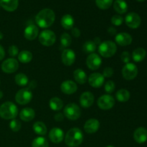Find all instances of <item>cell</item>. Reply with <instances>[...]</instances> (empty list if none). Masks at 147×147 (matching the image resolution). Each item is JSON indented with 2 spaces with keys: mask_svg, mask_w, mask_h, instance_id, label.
Instances as JSON below:
<instances>
[{
  "mask_svg": "<svg viewBox=\"0 0 147 147\" xmlns=\"http://www.w3.org/2000/svg\"><path fill=\"white\" fill-rule=\"evenodd\" d=\"M55 20V14L50 9H43L39 11L35 17V22L37 25L42 29L48 28L53 25Z\"/></svg>",
  "mask_w": 147,
  "mask_h": 147,
  "instance_id": "6da1fadb",
  "label": "cell"
},
{
  "mask_svg": "<svg viewBox=\"0 0 147 147\" xmlns=\"http://www.w3.org/2000/svg\"><path fill=\"white\" fill-rule=\"evenodd\" d=\"M83 141V134L78 128H72L65 136V142L70 147L80 146Z\"/></svg>",
  "mask_w": 147,
  "mask_h": 147,
  "instance_id": "7a4b0ae2",
  "label": "cell"
},
{
  "mask_svg": "<svg viewBox=\"0 0 147 147\" xmlns=\"http://www.w3.org/2000/svg\"><path fill=\"white\" fill-rule=\"evenodd\" d=\"M18 114L17 106L13 102L7 101L0 106V117L5 120H12Z\"/></svg>",
  "mask_w": 147,
  "mask_h": 147,
  "instance_id": "3957f363",
  "label": "cell"
},
{
  "mask_svg": "<svg viewBox=\"0 0 147 147\" xmlns=\"http://www.w3.org/2000/svg\"><path fill=\"white\" fill-rule=\"evenodd\" d=\"M117 51V46L116 43L110 40H106L100 42L98 47V52L100 55L106 58L111 57L116 54Z\"/></svg>",
  "mask_w": 147,
  "mask_h": 147,
  "instance_id": "277c9868",
  "label": "cell"
},
{
  "mask_svg": "<svg viewBox=\"0 0 147 147\" xmlns=\"http://www.w3.org/2000/svg\"><path fill=\"white\" fill-rule=\"evenodd\" d=\"M63 114L71 121H76L79 119L81 115V111L79 106L74 103H70L66 105L63 111Z\"/></svg>",
  "mask_w": 147,
  "mask_h": 147,
  "instance_id": "5b68a950",
  "label": "cell"
},
{
  "mask_svg": "<svg viewBox=\"0 0 147 147\" xmlns=\"http://www.w3.org/2000/svg\"><path fill=\"white\" fill-rule=\"evenodd\" d=\"M56 41L55 32L50 30H45L39 35V42L45 47H50L54 45Z\"/></svg>",
  "mask_w": 147,
  "mask_h": 147,
  "instance_id": "8992f818",
  "label": "cell"
},
{
  "mask_svg": "<svg viewBox=\"0 0 147 147\" xmlns=\"http://www.w3.org/2000/svg\"><path fill=\"white\" fill-rule=\"evenodd\" d=\"M32 98V93L29 88H22L15 95V100L18 104L26 105L30 103Z\"/></svg>",
  "mask_w": 147,
  "mask_h": 147,
  "instance_id": "52a82bcc",
  "label": "cell"
},
{
  "mask_svg": "<svg viewBox=\"0 0 147 147\" xmlns=\"http://www.w3.org/2000/svg\"><path fill=\"white\" fill-rule=\"evenodd\" d=\"M138 75L137 66L132 63L125 64L122 69V76L126 80H134Z\"/></svg>",
  "mask_w": 147,
  "mask_h": 147,
  "instance_id": "ba28073f",
  "label": "cell"
},
{
  "mask_svg": "<svg viewBox=\"0 0 147 147\" xmlns=\"http://www.w3.org/2000/svg\"><path fill=\"white\" fill-rule=\"evenodd\" d=\"M97 104L102 110H109L115 105V99L109 94L103 95L98 99Z\"/></svg>",
  "mask_w": 147,
  "mask_h": 147,
  "instance_id": "9c48e42d",
  "label": "cell"
},
{
  "mask_svg": "<svg viewBox=\"0 0 147 147\" xmlns=\"http://www.w3.org/2000/svg\"><path fill=\"white\" fill-rule=\"evenodd\" d=\"M19 68V63L15 58H8L4 60L1 64V70L4 73L10 74L15 73Z\"/></svg>",
  "mask_w": 147,
  "mask_h": 147,
  "instance_id": "30bf717a",
  "label": "cell"
},
{
  "mask_svg": "<svg viewBox=\"0 0 147 147\" xmlns=\"http://www.w3.org/2000/svg\"><path fill=\"white\" fill-rule=\"evenodd\" d=\"M126 24L131 29H137L140 26L142 20L137 13L130 12L125 17Z\"/></svg>",
  "mask_w": 147,
  "mask_h": 147,
  "instance_id": "8fae6325",
  "label": "cell"
},
{
  "mask_svg": "<svg viewBox=\"0 0 147 147\" xmlns=\"http://www.w3.org/2000/svg\"><path fill=\"white\" fill-rule=\"evenodd\" d=\"M102 63L101 57L96 53H91L86 59V65L91 70H96L100 67Z\"/></svg>",
  "mask_w": 147,
  "mask_h": 147,
  "instance_id": "7c38bea8",
  "label": "cell"
},
{
  "mask_svg": "<svg viewBox=\"0 0 147 147\" xmlns=\"http://www.w3.org/2000/svg\"><path fill=\"white\" fill-rule=\"evenodd\" d=\"M61 60L65 65H72L76 60V53L71 49H65L62 53Z\"/></svg>",
  "mask_w": 147,
  "mask_h": 147,
  "instance_id": "4fadbf2b",
  "label": "cell"
},
{
  "mask_svg": "<svg viewBox=\"0 0 147 147\" xmlns=\"http://www.w3.org/2000/svg\"><path fill=\"white\" fill-rule=\"evenodd\" d=\"M88 83L91 87L95 88H100L103 85L105 81V78L102 74L99 73H92L89 76Z\"/></svg>",
  "mask_w": 147,
  "mask_h": 147,
  "instance_id": "5bb4252c",
  "label": "cell"
},
{
  "mask_svg": "<svg viewBox=\"0 0 147 147\" xmlns=\"http://www.w3.org/2000/svg\"><path fill=\"white\" fill-rule=\"evenodd\" d=\"M60 90L65 94L71 95L77 91L78 86L73 80H65L60 85Z\"/></svg>",
  "mask_w": 147,
  "mask_h": 147,
  "instance_id": "9a60e30c",
  "label": "cell"
},
{
  "mask_svg": "<svg viewBox=\"0 0 147 147\" xmlns=\"http://www.w3.org/2000/svg\"><path fill=\"white\" fill-rule=\"evenodd\" d=\"M94 96L89 91H86L81 94L80 97V106L85 109L90 107L94 103Z\"/></svg>",
  "mask_w": 147,
  "mask_h": 147,
  "instance_id": "2e32d148",
  "label": "cell"
},
{
  "mask_svg": "<svg viewBox=\"0 0 147 147\" xmlns=\"http://www.w3.org/2000/svg\"><path fill=\"white\" fill-rule=\"evenodd\" d=\"M64 132L60 128H53L49 133V138L53 143L59 144L64 139Z\"/></svg>",
  "mask_w": 147,
  "mask_h": 147,
  "instance_id": "e0dca14e",
  "label": "cell"
},
{
  "mask_svg": "<svg viewBox=\"0 0 147 147\" xmlns=\"http://www.w3.org/2000/svg\"><path fill=\"white\" fill-rule=\"evenodd\" d=\"M115 40L119 45L124 47L131 44L132 37L127 32H120L116 34Z\"/></svg>",
  "mask_w": 147,
  "mask_h": 147,
  "instance_id": "ac0fdd59",
  "label": "cell"
},
{
  "mask_svg": "<svg viewBox=\"0 0 147 147\" xmlns=\"http://www.w3.org/2000/svg\"><path fill=\"white\" fill-rule=\"evenodd\" d=\"M100 127V122L96 119H90L84 124V130L87 134H94Z\"/></svg>",
  "mask_w": 147,
  "mask_h": 147,
  "instance_id": "d6986e66",
  "label": "cell"
},
{
  "mask_svg": "<svg viewBox=\"0 0 147 147\" xmlns=\"http://www.w3.org/2000/svg\"><path fill=\"white\" fill-rule=\"evenodd\" d=\"M39 34L38 27L34 24H30L25 28L24 32V35L27 40H34V39L37 38Z\"/></svg>",
  "mask_w": 147,
  "mask_h": 147,
  "instance_id": "ffe728a7",
  "label": "cell"
},
{
  "mask_svg": "<svg viewBox=\"0 0 147 147\" xmlns=\"http://www.w3.org/2000/svg\"><path fill=\"white\" fill-rule=\"evenodd\" d=\"M134 139L138 144H144L147 141V130L144 127H139L134 133Z\"/></svg>",
  "mask_w": 147,
  "mask_h": 147,
  "instance_id": "44dd1931",
  "label": "cell"
},
{
  "mask_svg": "<svg viewBox=\"0 0 147 147\" xmlns=\"http://www.w3.org/2000/svg\"><path fill=\"white\" fill-rule=\"evenodd\" d=\"M35 117V111L31 108H24L20 111V118L25 122L31 121Z\"/></svg>",
  "mask_w": 147,
  "mask_h": 147,
  "instance_id": "7402d4cb",
  "label": "cell"
},
{
  "mask_svg": "<svg viewBox=\"0 0 147 147\" xmlns=\"http://www.w3.org/2000/svg\"><path fill=\"white\" fill-rule=\"evenodd\" d=\"M19 0H0V6L7 11H14L17 9Z\"/></svg>",
  "mask_w": 147,
  "mask_h": 147,
  "instance_id": "603a6c76",
  "label": "cell"
},
{
  "mask_svg": "<svg viewBox=\"0 0 147 147\" xmlns=\"http://www.w3.org/2000/svg\"><path fill=\"white\" fill-rule=\"evenodd\" d=\"M73 77H74L75 80L80 85L84 84L88 80L87 75H86V72L80 68L76 69L75 70L74 73H73Z\"/></svg>",
  "mask_w": 147,
  "mask_h": 147,
  "instance_id": "cb8c5ba5",
  "label": "cell"
},
{
  "mask_svg": "<svg viewBox=\"0 0 147 147\" xmlns=\"http://www.w3.org/2000/svg\"><path fill=\"white\" fill-rule=\"evenodd\" d=\"M113 9L119 14H125L128 10V4L124 0H116L113 2Z\"/></svg>",
  "mask_w": 147,
  "mask_h": 147,
  "instance_id": "d4e9b609",
  "label": "cell"
},
{
  "mask_svg": "<svg viewBox=\"0 0 147 147\" xmlns=\"http://www.w3.org/2000/svg\"><path fill=\"white\" fill-rule=\"evenodd\" d=\"M146 55V53L144 49L142 48V47H138V48L135 49L132 53V58H133L134 61L136 63H140L144 60Z\"/></svg>",
  "mask_w": 147,
  "mask_h": 147,
  "instance_id": "484cf974",
  "label": "cell"
},
{
  "mask_svg": "<svg viewBox=\"0 0 147 147\" xmlns=\"http://www.w3.org/2000/svg\"><path fill=\"white\" fill-rule=\"evenodd\" d=\"M62 27L65 30H71L74 26V18L70 14H65L61 18Z\"/></svg>",
  "mask_w": 147,
  "mask_h": 147,
  "instance_id": "4316f807",
  "label": "cell"
},
{
  "mask_svg": "<svg viewBox=\"0 0 147 147\" xmlns=\"http://www.w3.org/2000/svg\"><path fill=\"white\" fill-rule=\"evenodd\" d=\"M32 129L34 131V133L42 136L45 135L47 132V126H46V125L42 121L35 122V123L33 124Z\"/></svg>",
  "mask_w": 147,
  "mask_h": 147,
  "instance_id": "83f0119b",
  "label": "cell"
},
{
  "mask_svg": "<svg viewBox=\"0 0 147 147\" xmlns=\"http://www.w3.org/2000/svg\"><path fill=\"white\" fill-rule=\"evenodd\" d=\"M49 106L53 111H60L63 108V102L59 98L53 97L50 100Z\"/></svg>",
  "mask_w": 147,
  "mask_h": 147,
  "instance_id": "f1b7e54d",
  "label": "cell"
},
{
  "mask_svg": "<svg viewBox=\"0 0 147 147\" xmlns=\"http://www.w3.org/2000/svg\"><path fill=\"white\" fill-rule=\"evenodd\" d=\"M32 54L28 50H22L18 54V60L23 64H27L32 60Z\"/></svg>",
  "mask_w": 147,
  "mask_h": 147,
  "instance_id": "f546056e",
  "label": "cell"
},
{
  "mask_svg": "<svg viewBox=\"0 0 147 147\" xmlns=\"http://www.w3.org/2000/svg\"><path fill=\"white\" fill-rule=\"evenodd\" d=\"M116 97L119 101L123 103V102H126L129 100V98H130V93L126 89H120L116 93Z\"/></svg>",
  "mask_w": 147,
  "mask_h": 147,
  "instance_id": "4dcf8cb0",
  "label": "cell"
},
{
  "mask_svg": "<svg viewBox=\"0 0 147 147\" xmlns=\"http://www.w3.org/2000/svg\"><path fill=\"white\" fill-rule=\"evenodd\" d=\"M14 80L19 86H25L29 83L28 77L24 73H22L16 75L15 77H14Z\"/></svg>",
  "mask_w": 147,
  "mask_h": 147,
  "instance_id": "1f68e13d",
  "label": "cell"
},
{
  "mask_svg": "<svg viewBox=\"0 0 147 147\" xmlns=\"http://www.w3.org/2000/svg\"><path fill=\"white\" fill-rule=\"evenodd\" d=\"M96 44L93 41L88 40V41H86V42L83 44V50L85 53H88V54L94 53V52L96 51Z\"/></svg>",
  "mask_w": 147,
  "mask_h": 147,
  "instance_id": "d6a6232c",
  "label": "cell"
},
{
  "mask_svg": "<svg viewBox=\"0 0 147 147\" xmlns=\"http://www.w3.org/2000/svg\"><path fill=\"white\" fill-rule=\"evenodd\" d=\"M32 147H49V144L45 138L39 136L32 141Z\"/></svg>",
  "mask_w": 147,
  "mask_h": 147,
  "instance_id": "836d02e7",
  "label": "cell"
},
{
  "mask_svg": "<svg viewBox=\"0 0 147 147\" xmlns=\"http://www.w3.org/2000/svg\"><path fill=\"white\" fill-rule=\"evenodd\" d=\"M72 43V37L67 33L65 32L60 36V44L61 46L64 48H67V47L71 45Z\"/></svg>",
  "mask_w": 147,
  "mask_h": 147,
  "instance_id": "e575fe53",
  "label": "cell"
},
{
  "mask_svg": "<svg viewBox=\"0 0 147 147\" xmlns=\"http://www.w3.org/2000/svg\"><path fill=\"white\" fill-rule=\"evenodd\" d=\"M113 0H96L97 7L100 9H107L113 4Z\"/></svg>",
  "mask_w": 147,
  "mask_h": 147,
  "instance_id": "d590c367",
  "label": "cell"
},
{
  "mask_svg": "<svg viewBox=\"0 0 147 147\" xmlns=\"http://www.w3.org/2000/svg\"><path fill=\"white\" fill-rule=\"evenodd\" d=\"M9 127L10 129H11V131L14 132H18L21 129V127H22V125H21V123H20V121L19 120H17V119H12V120L10 121L9 123Z\"/></svg>",
  "mask_w": 147,
  "mask_h": 147,
  "instance_id": "8d00e7d4",
  "label": "cell"
},
{
  "mask_svg": "<svg viewBox=\"0 0 147 147\" xmlns=\"http://www.w3.org/2000/svg\"><path fill=\"white\" fill-rule=\"evenodd\" d=\"M116 88V86H115V83L112 80H109L106 83L104 86L105 91L108 93V94H110L112 93L115 90Z\"/></svg>",
  "mask_w": 147,
  "mask_h": 147,
  "instance_id": "74e56055",
  "label": "cell"
},
{
  "mask_svg": "<svg viewBox=\"0 0 147 147\" xmlns=\"http://www.w3.org/2000/svg\"><path fill=\"white\" fill-rule=\"evenodd\" d=\"M123 18L120 15H116L113 16L111 17V23L115 26H120L123 24Z\"/></svg>",
  "mask_w": 147,
  "mask_h": 147,
  "instance_id": "f35d334b",
  "label": "cell"
},
{
  "mask_svg": "<svg viewBox=\"0 0 147 147\" xmlns=\"http://www.w3.org/2000/svg\"><path fill=\"white\" fill-rule=\"evenodd\" d=\"M8 53H9V55L14 58V57L18 55L19 54L18 47H17L16 45H11L9 47Z\"/></svg>",
  "mask_w": 147,
  "mask_h": 147,
  "instance_id": "ab89813d",
  "label": "cell"
},
{
  "mask_svg": "<svg viewBox=\"0 0 147 147\" xmlns=\"http://www.w3.org/2000/svg\"><path fill=\"white\" fill-rule=\"evenodd\" d=\"M121 60L124 63H130L131 60V55L129 52L124 51L121 53Z\"/></svg>",
  "mask_w": 147,
  "mask_h": 147,
  "instance_id": "60d3db41",
  "label": "cell"
},
{
  "mask_svg": "<svg viewBox=\"0 0 147 147\" xmlns=\"http://www.w3.org/2000/svg\"><path fill=\"white\" fill-rule=\"evenodd\" d=\"M104 78H111L113 76V70L112 67H107L106 68H104L103 71V74Z\"/></svg>",
  "mask_w": 147,
  "mask_h": 147,
  "instance_id": "b9f144b4",
  "label": "cell"
},
{
  "mask_svg": "<svg viewBox=\"0 0 147 147\" xmlns=\"http://www.w3.org/2000/svg\"><path fill=\"white\" fill-rule=\"evenodd\" d=\"M71 33L75 37H78L80 36V31L77 27H73L71 29Z\"/></svg>",
  "mask_w": 147,
  "mask_h": 147,
  "instance_id": "7bdbcfd3",
  "label": "cell"
},
{
  "mask_svg": "<svg viewBox=\"0 0 147 147\" xmlns=\"http://www.w3.org/2000/svg\"><path fill=\"white\" fill-rule=\"evenodd\" d=\"M64 114H63L61 113H58L55 115L54 119L56 121H63L64 120Z\"/></svg>",
  "mask_w": 147,
  "mask_h": 147,
  "instance_id": "ee69618b",
  "label": "cell"
},
{
  "mask_svg": "<svg viewBox=\"0 0 147 147\" xmlns=\"http://www.w3.org/2000/svg\"><path fill=\"white\" fill-rule=\"evenodd\" d=\"M108 32L111 34V35L113 36L117 33V30H116V28L113 27H110L109 29H108Z\"/></svg>",
  "mask_w": 147,
  "mask_h": 147,
  "instance_id": "f6af8a7d",
  "label": "cell"
},
{
  "mask_svg": "<svg viewBox=\"0 0 147 147\" xmlns=\"http://www.w3.org/2000/svg\"><path fill=\"white\" fill-rule=\"evenodd\" d=\"M4 56H5V51L2 46L0 45V60H3L4 58Z\"/></svg>",
  "mask_w": 147,
  "mask_h": 147,
  "instance_id": "bcb514c9",
  "label": "cell"
},
{
  "mask_svg": "<svg viewBox=\"0 0 147 147\" xmlns=\"http://www.w3.org/2000/svg\"><path fill=\"white\" fill-rule=\"evenodd\" d=\"M36 82L34 81V80H33V81H32L31 83H30V85H29V88L30 89V90H31V89H32V88H34L36 87Z\"/></svg>",
  "mask_w": 147,
  "mask_h": 147,
  "instance_id": "7dc6e473",
  "label": "cell"
},
{
  "mask_svg": "<svg viewBox=\"0 0 147 147\" xmlns=\"http://www.w3.org/2000/svg\"><path fill=\"white\" fill-rule=\"evenodd\" d=\"M2 97H3V93L1 90H0V99L2 98Z\"/></svg>",
  "mask_w": 147,
  "mask_h": 147,
  "instance_id": "c3c4849f",
  "label": "cell"
},
{
  "mask_svg": "<svg viewBox=\"0 0 147 147\" xmlns=\"http://www.w3.org/2000/svg\"><path fill=\"white\" fill-rule=\"evenodd\" d=\"M2 38H3V34H2V33L0 32V40H1Z\"/></svg>",
  "mask_w": 147,
  "mask_h": 147,
  "instance_id": "681fc988",
  "label": "cell"
},
{
  "mask_svg": "<svg viewBox=\"0 0 147 147\" xmlns=\"http://www.w3.org/2000/svg\"><path fill=\"white\" fill-rule=\"evenodd\" d=\"M106 147H115V146H111V145H109V146H107Z\"/></svg>",
  "mask_w": 147,
  "mask_h": 147,
  "instance_id": "f907efd6",
  "label": "cell"
},
{
  "mask_svg": "<svg viewBox=\"0 0 147 147\" xmlns=\"http://www.w3.org/2000/svg\"><path fill=\"white\" fill-rule=\"evenodd\" d=\"M137 1H145V0H137Z\"/></svg>",
  "mask_w": 147,
  "mask_h": 147,
  "instance_id": "816d5d0a",
  "label": "cell"
}]
</instances>
